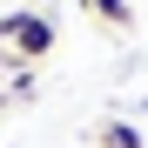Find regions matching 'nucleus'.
<instances>
[{"instance_id": "obj_2", "label": "nucleus", "mask_w": 148, "mask_h": 148, "mask_svg": "<svg viewBox=\"0 0 148 148\" xmlns=\"http://www.w3.org/2000/svg\"><path fill=\"white\" fill-rule=\"evenodd\" d=\"M81 7H94V20H108V27H135V7L128 0H81Z\"/></svg>"}, {"instance_id": "obj_1", "label": "nucleus", "mask_w": 148, "mask_h": 148, "mask_svg": "<svg viewBox=\"0 0 148 148\" xmlns=\"http://www.w3.org/2000/svg\"><path fill=\"white\" fill-rule=\"evenodd\" d=\"M0 54H7V61H20V67H34L40 54H54V20H47L40 7L7 14V20H0Z\"/></svg>"}, {"instance_id": "obj_3", "label": "nucleus", "mask_w": 148, "mask_h": 148, "mask_svg": "<svg viewBox=\"0 0 148 148\" xmlns=\"http://www.w3.org/2000/svg\"><path fill=\"white\" fill-rule=\"evenodd\" d=\"M101 148H141V128H135V121H108V128H101Z\"/></svg>"}]
</instances>
